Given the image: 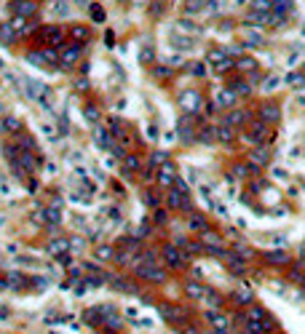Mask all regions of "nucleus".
<instances>
[{"mask_svg":"<svg viewBox=\"0 0 305 334\" xmlns=\"http://www.w3.org/2000/svg\"><path fill=\"white\" fill-rule=\"evenodd\" d=\"M19 128V121H11V118H8V121H5V131H16Z\"/></svg>","mask_w":305,"mask_h":334,"instance_id":"obj_53","label":"nucleus"},{"mask_svg":"<svg viewBox=\"0 0 305 334\" xmlns=\"http://www.w3.org/2000/svg\"><path fill=\"white\" fill-rule=\"evenodd\" d=\"M155 78H171V70L169 67H155Z\"/></svg>","mask_w":305,"mask_h":334,"instance_id":"obj_50","label":"nucleus"},{"mask_svg":"<svg viewBox=\"0 0 305 334\" xmlns=\"http://www.w3.org/2000/svg\"><path fill=\"white\" fill-rule=\"evenodd\" d=\"M182 104H185V110H188V113H198V110L203 107V99H201V94H198V91H188V94L182 96Z\"/></svg>","mask_w":305,"mask_h":334,"instance_id":"obj_10","label":"nucleus"},{"mask_svg":"<svg viewBox=\"0 0 305 334\" xmlns=\"http://www.w3.org/2000/svg\"><path fill=\"white\" fill-rule=\"evenodd\" d=\"M249 174H252V168H249V166H244V163L233 166V176H236V179H247Z\"/></svg>","mask_w":305,"mask_h":334,"instance_id":"obj_36","label":"nucleus"},{"mask_svg":"<svg viewBox=\"0 0 305 334\" xmlns=\"http://www.w3.org/2000/svg\"><path fill=\"white\" fill-rule=\"evenodd\" d=\"M247 334H265L260 321H247Z\"/></svg>","mask_w":305,"mask_h":334,"instance_id":"obj_38","label":"nucleus"},{"mask_svg":"<svg viewBox=\"0 0 305 334\" xmlns=\"http://www.w3.org/2000/svg\"><path fill=\"white\" fill-rule=\"evenodd\" d=\"M121 168L126 174H137L139 168H142V158H139V155H123V158H121Z\"/></svg>","mask_w":305,"mask_h":334,"instance_id":"obj_12","label":"nucleus"},{"mask_svg":"<svg viewBox=\"0 0 305 334\" xmlns=\"http://www.w3.org/2000/svg\"><path fill=\"white\" fill-rule=\"evenodd\" d=\"M38 32H41V41L51 43V45H59V43H62V38H64V32L59 27H54V24H51V27H41Z\"/></svg>","mask_w":305,"mask_h":334,"instance_id":"obj_6","label":"nucleus"},{"mask_svg":"<svg viewBox=\"0 0 305 334\" xmlns=\"http://www.w3.org/2000/svg\"><path fill=\"white\" fill-rule=\"evenodd\" d=\"M158 313L163 316V321H171V324H180V321L185 318V310H182V307L169 305V302H163L161 307H158Z\"/></svg>","mask_w":305,"mask_h":334,"instance_id":"obj_4","label":"nucleus"},{"mask_svg":"<svg viewBox=\"0 0 305 334\" xmlns=\"http://www.w3.org/2000/svg\"><path fill=\"white\" fill-rule=\"evenodd\" d=\"M38 0H14V5H11V11H14V16L19 19H30V16H35L38 14Z\"/></svg>","mask_w":305,"mask_h":334,"instance_id":"obj_3","label":"nucleus"},{"mask_svg":"<svg viewBox=\"0 0 305 334\" xmlns=\"http://www.w3.org/2000/svg\"><path fill=\"white\" fill-rule=\"evenodd\" d=\"M67 249H70V241H64V238H51V244H49V251L51 254H67Z\"/></svg>","mask_w":305,"mask_h":334,"instance_id":"obj_19","label":"nucleus"},{"mask_svg":"<svg viewBox=\"0 0 305 334\" xmlns=\"http://www.w3.org/2000/svg\"><path fill=\"white\" fill-rule=\"evenodd\" d=\"M225 123L238 128V126H244V123H249V113L247 110H230V113L225 115Z\"/></svg>","mask_w":305,"mask_h":334,"instance_id":"obj_11","label":"nucleus"},{"mask_svg":"<svg viewBox=\"0 0 305 334\" xmlns=\"http://www.w3.org/2000/svg\"><path fill=\"white\" fill-rule=\"evenodd\" d=\"M190 227L193 230H206V217L198 211H190Z\"/></svg>","mask_w":305,"mask_h":334,"instance_id":"obj_21","label":"nucleus"},{"mask_svg":"<svg viewBox=\"0 0 305 334\" xmlns=\"http://www.w3.org/2000/svg\"><path fill=\"white\" fill-rule=\"evenodd\" d=\"M214 134H217V139L220 142H233V136H236V131H233V126H214Z\"/></svg>","mask_w":305,"mask_h":334,"instance_id":"obj_20","label":"nucleus"},{"mask_svg":"<svg viewBox=\"0 0 305 334\" xmlns=\"http://www.w3.org/2000/svg\"><path fill=\"white\" fill-rule=\"evenodd\" d=\"M209 5V0H188V3H185V11H188V14H198V11H203Z\"/></svg>","mask_w":305,"mask_h":334,"instance_id":"obj_26","label":"nucleus"},{"mask_svg":"<svg viewBox=\"0 0 305 334\" xmlns=\"http://www.w3.org/2000/svg\"><path fill=\"white\" fill-rule=\"evenodd\" d=\"M97 257H99V259H110V257H112V249L99 246V249H97Z\"/></svg>","mask_w":305,"mask_h":334,"instance_id":"obj_44","label":"nucleus"},{"mask_svg":"<svg viewBox=\"0 0 305 334\" xmlns=\"http://www.w3.org/2000/svg\"><path fill=\"white\" fill-rule=\"evenodd\" d=\"M86 121H89V123H97L99 121V110L94 107V104H89V107H86Z\"/></svg>","mask_w":305,"mask_h":334,"instance_id":"obj_40","label":"nucleus"},{"mask_svg":"<svg viewBox=\"0 0 305 334\" xmlns=\"http://www.w3.org/2000/svg\"><path fill=\"white\" fill-rule=\"evenodd\" d=\"M260 121L265 123H278L281 121V110H278V104H260Z\"/></svg>","mask_w":305,"mask_h":334,"instance_id":"obj_7","label":"nucleus"},{"mask_svg":"<svg viewBox=\"0 0 305 334\" xmlns=\"http://www.w3.org/2000/svg\"><path fill=\"white\" fill-rule=\"evenodd\" d=\"M303 297H305V286H303Z\"/></svg>","mask_w":305,"mask_h":334,"instance_id":"obj_55","label":"nucleus"},{"mask_svg":"<svg viewBox=\"0 0 305 334\" xmlns=\"http://www.w3.org/2000/svg\"><path fill=\"white\" fill-rule=\"evenodd\" d=\"M19 147H24L27 153H35V150H38V145H35V139H32V136H19Z\"/></svg>","mask_w":305,"mask_h":334,"instance_id":"obj_34","label":"nucleus"},{"mask_svg":"<svg viewBox=\"0 0 305 334\" xmlns=\"http://www.w3.org/2000/svg\"><path fill=\"white\" fill-rule=\"evenodd\" d=\"M75 41H81V43H89V38H91V32H89V27H83V24H78V27H72V32H70Z\"/></svg>","mask_w":305,"mask_h":334,"instance_id":"obj_25","label":"nucleus"},{"mask_svg":"<svg viewBox=\"0 0 305 334\" xmlns=\"http://www.w3.org/2000/svg\"><path fill=\"white\" fill-rule=\"evenodd\" d=\"M273 176L278 182H287V171H284V168H273Z\"/></svg>","mask_w":305,"mask_h":334,"instance_id":"obj_51","label":"nucleus"},{"mask_svg":"<svg viewBox=\"0 0 305 334\" xmlns=\"http://www.w3.org/2000/svg\"><path fill=\"white\" fill-rule=\"evenodd\" d=\"M249 161L254 163V166H268V163H270V150L262 147V145H257L254 150H249Z\"/></svg>","mask_w":305,"mask_h":334,"instance_id":"obj_8","label":"nucleus"},{"mask_svg":"<svg viewBox=\"0 0 305 334\" xmlns=\"http://www.w3.org/2000/svg\"><path fill=\"white\" fill-rule=\"evenodd\" d=\"M131 257H134L131 251H118V254H115V259L121 262V265H129V262H131Z\"/></svg>","mask_w":305,"mask_h":334,"instance_id":"obj_42","label":"nucleus"},{"mask_svg":"<svg viewBox=\"0 0 305 334\" xmlns=\"http://www.w3.org/2000/svg\"><path fill=\"white\" fill-rule=\"evenodd\" d=\"M222 59H228V51H222V48H211L209 54H206V62L209 64H220Z\"/></svg>","mask_w":305,"mask_h":334,"instance_id":"obj_29","label":"nucleus"},{"mask_svg":"<svg viewBox=\"0 0 305 334\" xmlns=\"http://www.w3.org/2000/svg\"><path fill=\"white\" fill-rule=\"evenodd\" d=\"M278 83H281V81H278L276 75H270V78H265V86H262V88H265V91H276Z\"/></svg>","mask_w":305,"mask_h":334,"instance_id":"obj_41","label":"nucleus"},{"mask_svg":"<svg viewBox=\"0 0 305 334\" xmlns=\"http://www.w3.org/2000/svg\"><path fill=\"white\" fill-rule=\"evenodd\" d=\"M137 278L152 281V284H163V281H166V270H161L158 265H148V262H142V265H137Z\"/></svg>","mask_w":305,"mask_h":334,"instance_id":"obj_2","label":"nucleus"},{"mask_svg":"<svg viewBox=\"0 0 305 334\" xmlns=\"http://www.w3.org/2000/svg\"><path fill=\"white\" fill-rule=\"evenodd\" d=\"M273 11L289 16V11H295V5H292V0H273Z\"/></svg>","mask_w":305,"mask_h":334,"instance_id":"obj_30","label":"nucleus"},{"mask_svg":"<svg viewBox=\"0 0 305 334\" xmlns=\"http://www.w3.org/2000/svg\"><path fill=\"white\" fill-rule=\"evenodd\" d=\"M185 294H188L190 299H203L206 297V289H203L201 284H196V281H188V284H185Z\"/></svg>","mask_w":305,"mask_h":334,"instance_id":"obj_14","label":"nucleus"},{"mask_svg":"<svg viewBox=\"0 0 305 334\" xmlns=\"http://www.w3.org/2000/svg\"><path fill=\"white\" fill-rule=\"evenodd\" d=\"M163 163H169V153L166 150H155L150 158V166H163Z\"/></svg>","mask_w":305,"mask_h":334,"instance_id":"obj_31","label":"nucleus"},{"mask_svg":"<svg viewBox=\"0 0 305 334\" xmlns=\"http://www.w3.org/2000/svg\"><path fill=\"white\" fill-rule=\"evenodd\" d=\"M211 334H228V329H214Z\"/></svg>","mask_w":305,"mask_h":334,"instance_id":"obj_54","label":"nucleus"},{"mask_svg":"<svg viewBox=\"0 0 305 334\" xmlns=\"http://www.w3.org/2000/svg\"><path fill=\"white\" fill-rule=\"evenodd\" d=\"M54 11H56V14H67V3H64V0H56V3H54Z\"/></svg>","mask_w":305,"mask_h":334,"instance_id":"obj_47","label":"nucleus"},{"mask_svg":"<svg viewBox=\"0 0 305 334\" xmlns=\"http://www.w3.org/2000/svg\"><path fill=\"white\" fill-rule=\"evenodd\" d=\"M198 139L201 142H211V139H217V134H214V126H203V128H198Z\"/></svg>","mask_w":305,"mask_h":334,"instance_id":"obj_33","label":"nucleus"},{"mask_svg":"<svg viewBox=\"0 0 305 334\" xmlns=\"http://www.w3.org/2000/svg\"><path fill=\"white\" fill-rule=\"evenodd\" d=\"M260 324H262V329H265V334H268V332H273V329H276V321H273V318H262V321H260Z\"/></svg>","mask_w":305,"mask_h":334,"instance_id":"obj_45","label":"nucleus"},{"mask_svg":"<svg viewBox=\"0 0 305 334\" xmlns=\"http://www.w3.org/2000/svg\"><path fill=\"white\" fill-rule=\"evenodd\" d=\"M287 83L292 88H305V73H289L287 75Z\"/></svg>","mask_w":305,"mask_h":334,"instance_id":"obj_27","label":"nucleus"},{"mask_svg":"<svg viewBox=\"0 0 305 334\" xmlns=\"http://www.w3.org/2000/svg\"><path fill=\"white\" fill-rule=\"evenodd\" d=\"M188 254L182 251V249H177L174 244L171 246H163V262H166L169 267H174V270H182L185 265H188Z\"/></svg>","mask_w":305,"mask_h":334,"instance_id":"obj_1","label":"nucleus"},{"mask_svg":"<svg viewBox=\"0 0 305 334\" xmlns=\"http://www.w3.org/2000/svg\"><path fill=\"white\" fill-rule=\"evenodd\" d=\"M265 318V310L257 305H249V321H262Z\"/></svg>","mask_w":305,"mask_h":334,"instance_id":"obj_37","label":"nucleus"},{"mask_svg":"<svg viewBox=\"0 0 305 334\" xmlns=\"http://www.w3.org/2000/svg\"><path fill=\"white\" fill-rule=\"evenodd\" d=\"M244 38H247L249 45H262V30L260 27H247L244 30Z\"/></svg>","mask_w":305,"mask_h":334,"instance_id":"obj_18","label":"nucleus"},{"mask_svg":"<svg viewBox=\"0 0 305 334\" xmlns=\"http://www.w3.org/2000/svg\"><path fill=\"white\" fill-rule=\"evenodd\" d=\"M180 136L185 142H193L196 139V128H193V118H182V123H180Z\"/></svg>","mask_w":305,"mask_h":334,"instance_id":"obj_13","label":"nucleus"},{"mask_svg":"<svg viewBox=\"0 0 305 334\" xmlns=\"http://www.w3.org/2000/svg\"><path fill=\"white\" fill-rule=\"evenodd\" d=\"M142 262H148V265H155V262H158L155 251H145V254H142Z\"/></svg>","mask_w":305,"mask_h":334,"instance_id":"obj_46","label":"nucleus"},{"mask_svg":"<svg viewBox=\"0 0 305 334\" xmlns=\"http://www.w3.org/2000/svg\"><path fill=\"white\" fill-rule=\"evenodd\" d=\"M139 59H142V62H152V48H145L142 54H139Z\"/></svg>","mask_w":305,"mask_h":334,"instance_id":"obj_52","label":"nucleus"},{"mask_svg":"<svg viewBox=\"0 0 305 334\" xmlns=\"http://www.w3.org/2000/svg\"><path fill=\"white\" fill-rule=\"evenodd\" d=\"M236 67L238 70H241V73H254V67H257V62H254V59H247V56H241V59H238V62H236Z\"/></svg>","mask_w":305,"mask_h":334,"instance_id":"obj_28","label":"nucleus"},{"mask_svg":"<svg viewBox=\"0 0 305 334\" xmlns=\"http://www.w3.org/2000/svg\"><path fill=\"white\" fill-rule=\"evenodd\" d=\"M78 59H81V48H78V45H70V48H64L62 54H59V62H62V67H75Z\"/></svg>","mask_w":305,"mask_h":334,"instance_id":"obj_9","label":"nucleus"},{"mask_svg":"<svg viewBox=\"0 0 305 334\" xmlns=\"http://www.w3.org/2000/svg\"><path fill=\"white\" fill-rule=\"evenodd\" d=\"M174 182H177L174 166H171V163H163V166L158 168V185L161 187H174Z\"/></svg>","mask_w":305,"mask_h":334,"instance_id":"obj_5","label":"nucleus"},{"mask_svg":"<svg viewBox=\"0 0 305 334\" xmlns=\"http://www.w3.org/2000/svg\"><path fill=\"white\" fill-rule=\"evenodd\" d=\"M201 244L203 246H222V235L214 230H201Z\"/></svg>","mask_w":305,"mask_h":334,"instance_id":"obj_16","label":"nucleus"},{"mask_svg":"<svg viewBox=\"0 0 305 334\" xmlns=\"http://www.w3.org/2000/svg\"><path fill=\"white\" fill-rule=\"evenodd\" d=\"M236 102V91L233 88H225V91H220L217 94V107H228L230 110V104Z\"/></svg>","mask_w":305,"mask_h":334,"instance_id":"obj_17","label":"nucleus"},{"mask_svg":"<svg viewBox=\"0 0 305 334\" xmlns=\"http://www.w3.org/2000/svg\"><path fill=\"white\" fill-rule=\"evenodd\" d=\"M233 299L238 305H252V289H247V286H241L236 294H233Z\"/></svg>","mask_w":305,"mask_h":334,"instance_id":"obj_22","label":"nucleus"},{"mask_svg":"<svg viewBox=\"0 0 305 334\" xmlns=\"http://www.w3.org/2000/svg\"><path fill=\"white\" fill-rule=\"evenodd\" d=\"M152 214H155V222H158V225H161V222H163V225H166V219H169L166 209H155V211H152Z\"/></svg>","mask_w":305,"mask_h":334,"instance_id":"obj_43","label":"nucleus"},{"mask_svg":"<svg viewBox=\"0 0 305 334\" xmlns=\"http://www.w3.org/2000/svg\"><path fill=\"white\" fill-rule=\"evenodd\" d=\"M97 142H102V147H112V139H110V134L104 128H97Z\"/></svg>","mask_w":305,"mask_h":334,"instance_id":"obj_35","label":"nucleus"},{"mask_svg":"<svg viewBox=\"0 0 305 334\" xmlns=\"http://www.w3.org/2000/svg\"><path fill=\"white\" fill-rule=\"evenodd\" d=\"M292 257L287 251H281V249H276V251H268V265H289Z\"/></svg>","mask_w":305,"mask_h":334,"instance_id":"obj_15","label":"nucleus"},{"mask_svg":"<svg viewBox=\"0 0 305 334\" xmlns=\"http://www.w3.org/2000/svg\"><path fill=\"white\" fill-rule=\"evenodd\" d=\"M145 204H148V206H155V204H158V198H155V193H152V190H148V193H145Z\"/></svg>","mask_w":305,"mask_h":334,"instance_id":"obj_48","label":"nucleus"},{"mask_svg":"<svg viewBox=\"0 0 305 334\" xmlns=\"http://www.w3.org/2000/svg\"><path fill=\"white\" fill-rule=\"evenodd\" d=\"M91 16H94L97 22H102V19H104V11L99 8V5H91Z\"/></svg>","mask_w":305,"mask_h":334,"instance_id":"obj_49","label":"nucleus"},{"mask_svg":"<svg viewBox=\"0 0 305 334\" xmlns=\"http://www.w3.org/2000/svg\"><path fill=\"white\" fill-rule=\"evenodd\" d=\"M252 11H260V14H270V11H273V0H252Z\"/></svg>","mask_w":305,"mask_h":334,"instance_id":"obj_23","label":"nucleus"},{"mask_svg":"<svg viewBox=\"0 0 305 334\" xmlns=\"http://www.w3.org/2000/svg\"><path fill=\"white\" fill-rule=\"evenodd\" d=\"M209 321H211V326H214V329H228V318H225L222 313H217V310L209 313Z\"/></svg>","mask_w":305,"mask_h":334,"instance_id":"obj_24","label":"nucleus"},{"mask_svg":"<svg viewBox=\"0 0 305 334\" xmlns=\"http://www.w3.org/2000/svg\"><path fill=\"white\" fill-rule=\"evenodd\" d=\"M46 222H49V225H59V222H62V211H59V209H46Z\"/></svg>","mask_w":305,"mask_h":334,"instance_id":"obj_32","label":"nucleus"},{"mask_svg":"<svg viewBox=\"0 0 305 334\" xmlns=\"http://www.w3.org/2000/svg\"><path fill=\"white\" fill-rule=\"evenodd\" d=\"M188 67H190V73H193V75H198V78H203V75H206V67H203V62H190Z\"/></svg>","mask_w":305,"mask_h":334,"instance_id":"obj_39","label":"nucleus"}]
</instances>
